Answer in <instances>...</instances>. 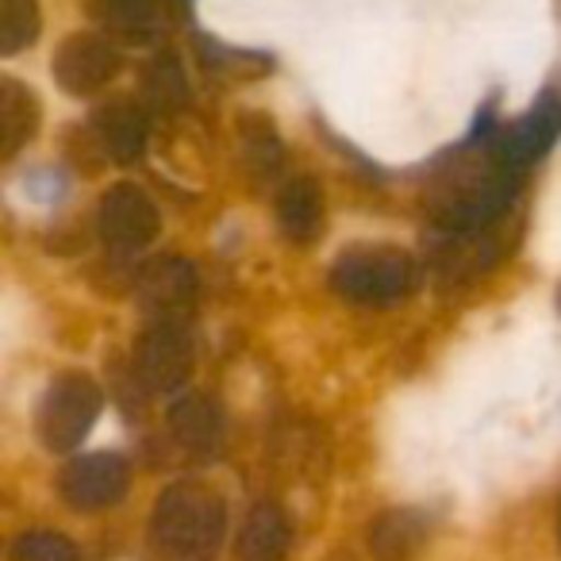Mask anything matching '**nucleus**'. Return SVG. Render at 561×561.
<instances>
[{
	"instance_id": "nucleus-1",
	"label": "nucleus",
	"mask_w": 561,
	"mask_h": 561,
	"mask_svg": "<svg viewBox=\"0 0 561 561\" xmlns=\"http://www.w3.org/2000/svg\"><path fill=\"white\" fill-rule=\"evenodd\" d=\"M227 527V504L204 481H178L158 496L150 515V538L178 561H201L219 546Z\"/></svg>"
},
{
	"instance_id": "nucleus-2",
	"label": "nucleus",
	"mask_w": 561,
	"mask_h": 561,
	"mask_svg": "<svg viewBox=\"0 0 561 561\" xmlns=\"http://www.w3.org/2000/svg\"><path fill=\"white\" fill-rule=\"evenodd\" d=\"M420 265L392 242H354L331 265V289L362 308H389L412 297Z\"/></svg>"
},
{
	"instance_id": "nucleus-3",
	"label": "nucleus",
	"mask_w": 561,
	"mask_h": 561,
	"mask_svg": "<svg viewBox=\"0 0 561 561\" xmlns=\"http://www.w3.org/2000/svg\"><path fill=\"white\" fill-rule=\"evenodd\" d=\"M515 173L512 165L500 158L496 162L481 165H461L458 173L443 181V188L435 193V219L446 231H477V227H489L500 211L512 204L515 193Z\"/></svg>"
},
{
	"instance_id": "nucleus-4",
	"label": "nucleus",
	"mask_w": 561,
	"mask_h": 561,
	"mask_svg": "<svg viewBox=\"0 0 561 561\" xmlns=\"http://www.w3.org/2000/svg\"><path fill=\"white\" fill-rule=\"evenodd\" d=\"M101 412H104V392L96 385V377L81 374V369H66V374H58L47 385V392L39 400V415H35L39 443L55 454L78 450L89 431L96 427Z\"/></svg>"
},
{
	"instance_id": "nucleus-5",
	"label": "nucleus",
	"mask_w": 561,
	"mask_h": 561,
	"mask_svg": "<svg viewBox=\"0 0 561 561\" xmlns=\"http://www.w3.org/2000/svg\"><path fill=\"white\" fill-rule=\"evenodd\" d=\"M96 227H101V239L112 254H139L154 242L162 216H158V204L150 201V193L135 181H119L108 193L101 196V208H96Z\"/></svg>"
},
{
	"instance_id": "nucleus-6",
	"label": "nucleus",
	"mask_w": 561,
	"mask_h": 561,
	"mask_svg": "<svg viewBox=\"0 0 561 561\" xmlns=\"http://www.w3.org/2000/svg\"><path fill=\"white\" fill-rule=\"evenodd\" d=\"M131 489V461L119 454H85L58 473V496L73 512H104Z\"/></svg>"
},
{
	"instance_id": "nucleus-7",
	"label": "nucleus",
	"mask_w": 561,
	"mask_h": 561,
	"mask_svg": "<svg viewBox=\"0 0 561 561\" xmlns=\"http://www.w3.org/2000/svg\"><path fill=\"white\" fill-rule=\"evenodd\" d=\"M135 377L147 392H178L193 377V343L181 323H150L135 343Z\"/></svg>"
},
{
	"instance_id": "nucleus-8",
	"label": "nucleus",
	"mask_w": 561,
	"mask_h": 561,
	"mask_svg": "<svg viewBox=\"0 0 561 561\" xmlns=\"http://www.w3.org/2000/svg\"><path fill=\"white\" fill-rule=\"evenodd\" d=\"M135 289H139L142 312L150 316V323H181L193 312L201 280H196V270L188 257L162 254L142 265Z\"/></svg>"
},
{
	"instance_id": "nucleus-9",
	"label": "nucleus",
	"mask_w": 561,
	"mask_h": 561,
	"mask_svg": "<svg viewBox=\"0 0 561 561\" xmlns=\"http://www.w3.org/2000/svg\"><path fill=\"white\" fill-rule=\"evenodd\" d=\"M119 73V50L96 32H73L55 50V81L70 96H93Z\"/></svg>"
},
{
	"instance_id": "nucleus-10",
	"label": "nucleus",
	"mask_w": 561,
	"mask_h": 561,
	"mask_svg": "<svg viewBox=\"0 0 561 561\" xmlns=\"http://www.w3.org/2000/svg\"><path fill=\"white\" fill-rule=\"evenodd\" d=\"M561 139V93L546 89L504 135H500L496 150L512 170H527L538 158H546Z\"/></svg>"
},
{
	"instance_id": "nucleus-11",
	"label": "nucleus",
	"mask_w": 561,
	"mask_h": 561,
	"mask_svg": "<svg viewBox=\"0 0 561 561\" xmlns=\"http://www.w3.org/2000/svg\"><path fill=\"white\" fill-rule=\"evenodd\" d=\"M147 135H150L147 108H142L139 101H127V96L104 101L101 108L89 116V139H93L96 150L116 165L139 162L142 150H147Z\"/></svg>"
},
{
	"instance_id": "nucleus-12",
	"label": "nucleus",
	"mask_w": 561,
	"mask_h": 561,
	"mask_svg": "<svg viewBox=\"0 0 561 561\" xmlns=\"http://www.w3.org/2000/svg\"><path fill=\"white\" fill-rule=\"evenodd\" d=\"M89 16L131 47L162 39L173 24V0H89Z\"/></svg>"
},
{
	"instance_id": "nucleus-13",
	"label": "nucleus",
	"mask_w": 561,
	"mask_h": 561,
	"mask_svg": "<svg viewBox=\"0 0 561 561\" xmlns=\"http://www.w3.org/2000/svg\"><path fill=\"white\" fill-rule=\"evenodd\" d=\"M280 234L297 247H312L320 242L323 227H328V196L316 178H289L277 188V204H273Z\"/></svg>"
},
{
	"instance_id": "nucleus-14",
	"label": "nucleus",
	"mask_w": 561,
	"mask_h": 561,
	"mask_svg": "<svg viewBox=\"0 0 561 561\" xmlns=\"http://www.w3.org/2000/svg\"><path fill=\"white\" fill-rule=\"evenodd\" d=\"M170 431L185 450L216 454L219 443H224V412L204 392H185L170 408Z\"/></svg>"
},
{
	"instance_id": "nucleus-15",
	"label": "nucleus",
	"mask_w": 561,
	"mask_h": 561,
	"mask_svg": "<svg viewBox=\"0 0 561 561\" xmlns=\"http://www.w3.org/2000/svg\"><path fill=\"white\" fill-rule=\"evenodd\" d=\"M39 119H43V104L32 89L20 85L16 78L0 81V158L4 162H12L35 139Z\"/></svg>"
},
{
	"instance_id": "nucleus-16",
	"label": "nucleus",
	"mask_w": 561,
	"mask_h": 561,
	"mask_svg": "<svg viewBox=\"0 0 561 561\" xmlns=\"http://www.w3.org/2000/svg\"><path fill=\"white\" fill-rule=\"evenodd\" d=\"M427 542V515L415 507L381 512L369 527V553L374 561H412Z\"/></svg>"
},
{
	"instance_id": "nucleus-17",
	"label": "nucleus",
	"mask_w": 561,
	"mask_h": 561,
	"mask_svg": "<svg viewBox=\"0 0 561 561\" xmlns=\"http://www.w3.org/2000/svg\"><path fill=\"white\" fill-rule=\"evenodd\" d=\"M293 542V527L273 500H262L254 512L247 515L234 542V558L239 561H285Z\"/></svg>"
},
{
	"instance_id": "nucleus-18",
	"label": "nucleus",
	"mask_w": 561,
	"mask_h": 561,
	"mask_svg": "<svg viewBox=\"0 0 561 561\" xmlns=\"http://www.w3.org/2000/svg\"><path fill=\"white\" fill-rule=\"evenodd\" d=\"M142 96H147V108L154 112H178L188 101V81L185 66L173 50H162L147 62L142 70Z\"/></svg>"
},
{
	"instance_id": "nucleus-19",
	"label": "nucleus",
	"mask_w": 561,
	"mask_h": 561,
	"mask_svg": "<svg viewBox=\"0 0 561 561\" xmlns=\"http://www.w3.org/2000/svg\"><path fill=\"white\" fill-rule=\"evenodd\" d=\"M43 32L39 0H0V55H20Z\"/></svg>"
},
{
	"instance_id": "nucleus-20",
	"label": "nucleus",
	"mask_w": 561,
	"mask_h": 561,
	"mask_svg": "<svg viewBox=\"0 0 561 561\" xmlns=\"http://www.w3.org/2000/svg\"><path fill=\"white\" fill-rule=\"evenodd\" d=\"M239 135H242V150H247V158L254 162V170H262V173L277 170L280 158H285V150H280V139H277V131H273L270 119L265 116H242Z\"/></svg>"
},
{
	"instance_id": "nucleus-21",
	"label": "nucleus",
	"mask_w": 561,
	"mask_h": 561,
	"mask_svg": "<svg viewBox=\"0 0 561 561\" xmlns=\"http://www.w3.org/2000/svg\"><path fill=\"white\" fill-rule=\"evenodd\" d=\"M9 561H81L78 546L58 530H24L12 542Z\"/></svg>"
},
{
	"instance_id": "nucleus-22",
	"label": "nucleus",
	"mask_w": 561,
	"mask_h": 561,
	"mask_svg": "<svg viewBox=\"0 0 561 561\" xmlns=\"http://www.w3.org/2000/svg\"><path fill=\"white\" fill-rule=\"evenodd\" d=\"M201 50L208 55L204 62L216 66V70H224V73H234V78H257V73H265L273 66L270 55H254V50H231V47H224V43H208V39H201Z\"/></svg>"
},
{
	"instance_id": "nucleus-23",
	"label": "nucleus",
	"mask_w": 561,
	"mask_h": 561,
	"mask_svg": "<svg viewBox=\"0 0 561 561\" xmlns=\"http://www.w3.org/2000/svg\"><path fill=\"white\" fill-rule=\"evenodd\" d=\"M558 312H561V289H558Z\"/></svg>"
}]
</instances>
